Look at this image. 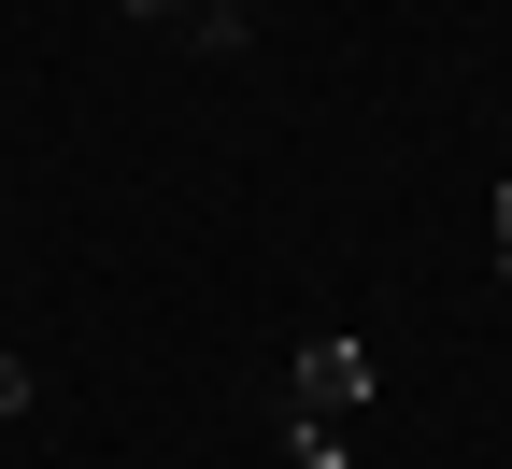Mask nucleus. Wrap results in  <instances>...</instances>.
<instances>
[{
  "label": "nucleus",
  "instance_id": "nucleus-3",
  "mask_svg": "<svg viewBox=\"0 0 512 469\" xmlns=\"http://www.w3.org/2000/svg\"><path fill=\"white\" fill-rule=\"evenodd\" d=\"M15 413H29V370H15V356H0V427H15Z\"/></svg>",
  "mask_w": 512,
  "mask_h": 469
},
{
  "label": "nucleus",
  "instance_id": "nucleus-2",
  "mask_svg": "<svg viewBox=\"0 0 512 469\" xmlns=\"http://www.w3.org/2000/svg\"><path fill=\"white\" fill-rule=\"evenodd\" d=\"M185 29H214V43H228V29H256V0H185Z\"/></svg>",
  "mask_w": 512,
  "mask_h": 469
},
{
  "label": "nucleus",
  "instance_id": "nucleus-1",
  "mask_svg": "<svg viewBox=\"0 0 512 469\" xmlns=\"http://www.w3.org/2000/svg\"><path fill=\"white\" fill-rule=\"evenodd\" d=\"M356 427H370V342L313 327L285 384V469H356Z\"/></svg>",
  "mask_w": 512,
  "mask_h": 469
},
{
  "label": "nucleus",
  "instance_id": "nucleus-4",
  "mask_svg": "<svg viewBox=\"0 0 512 469\" xmlns=\"http://www.w3.org/2000/svg\"><path fill=\"white\" fill-rule=\"evenodd\" d=\"M498 271H512V185H498Z\"/></svg>",
  "mask_w": 512,
  "mask_h": 469
}]
</instances>
